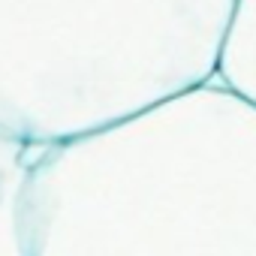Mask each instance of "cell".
Returning a JSON list of instances; mask_svg holds the SVG:
<instances>
[{
    "label": "cell",
    "instance_id": "obj_1",
    "mask_svg": "<svg viewBox=\"0 0 256 256\" xmlns=\"http://www.w3.org/2000/svg\"><path fill=\"white\" fill-rule=\"evenodd\" d=\"M22 241L24 256H256V108L208 82L36 148Z\"/></svg>",
    "mask_w": 256,
    "mask_h": 256
},
{
    "label": "cell",
    "instance_id": "obj_2",
    "mask_svg": "<svg viewBox=\"0 0 256 256\" xmlns=\"http://www.w3.org/2000/svg\"><path fill=\"white\" fill-rule=\"evenodd\" d=\"M235 0H0V139L72 142L214 82Z\"/></svg>",
    "mask_w": 256,
    "mask_h": 256
},
{
    "label": "cell",
    "instance_id": "obj_3",
    "mask_svg": "<svg viewBox=\"0 0 256 256\" xmlns=\"http://www.w3.org/2000/svg\"><path fill=\"white\" fill-rule=\"evenodd\" d=\"M214 82L256 108V0H235L220 42Z\"/></svg>",
    "mask_w": 256,
    "mask_h": 256
},
{
    "label": "cell",
    "instance_id": "obj_4",
    "mask_svg": "<svg viewBox=\"0 0 256 256\" xmlns=\"http://www.w3.org/2000/svg\"><path fill=\"white\" fill-rule=\"evenodd\" d=\"M36 148L0 139V256H24L22 193Z\"/></svg>",
    "mask_w": 256,
    "mask_h": 256
}]
</instances>
